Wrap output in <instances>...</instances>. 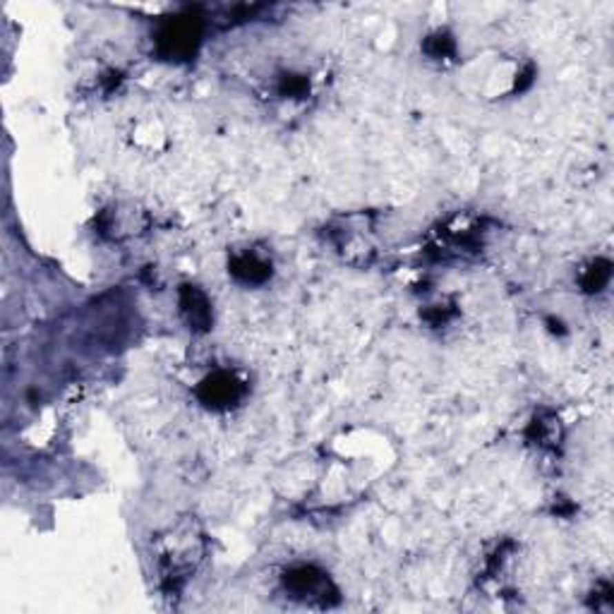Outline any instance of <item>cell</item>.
Here are the masks:
<instances>
[{"label":"cell","mask_w":614,"mask_h":614,"mask_svg":"<svg viewBox=\"0 0 614 614\" xmlns=\"http://www.w3.org/2000/svg\"><path fill=\"white\" fill-rule=\"evenodd\" d=\"M235 399V382L228 377L214 379V384L209 382V401L214 404H230Z\"/></svg>","instance_id":"6da1fadb"}]
</instances>
